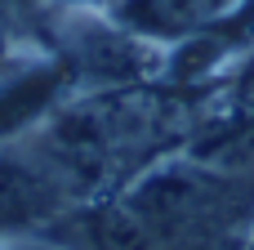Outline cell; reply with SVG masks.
Returning <instances> with one entry per match:
<instances>
[{"instance_id": "277c9868", "label": "cell", "mask_w": 254, "mask_h": 250, "mask_svg": "<svg viewBox=\"0 0 254 250\" xmlns=\"http://www.w3.org/2000/svg\"><path fill=\"white\" fill-rule=\"evenodd\" d=\"M67 215H71V201L40 170V161L22 143H4L0 148V242L49 233Z\"/></svg>"}, {"instance_id": "7a4b0ae2", "label": "cell", "mask_w": 254, "mask_h": 250, "mask_svg": "<svg viewBox=\"0 0 254 250\" xmlns=\"http://www.w3.org/2000/svg\"><path fill=\"white\" fill-rule=\"evenodd\" d=\"M49 45L67 58L80 81V94L125 89L156 81L165 67V49L125 31L107 9H63L49 4Z\"/></svg>"}, {"instance_id": "6da1fadb", "label": "cell", "mask_w": 254, "mask_h": 250, "mask_svg": "<svg viewBox=\"0 0 254 250\" xmlns=\"http://www.w3.org/2000/svg\"><path fill=\"white\" fill-rule=\"evenodd\" d=\"M116 197L152 250H246L254 228V174L205 166L188 152L161 157Z\"/></svg>"}, {"instance_id": "52a82bcc", "label": "cell", "mask_w": 254, "mask_h": 250, "mask_svg": "<svg viewBox=\"0 0 254 250\" xmlns=\"http://www.w3.org/2000/svg\"><path fill=\"white\" fill-rule=\"evenodd\" d=\"M237 0H116L107 13L156 49H174L201 31H210Z\"/></svg>"}, {"instance_id": "5b68a950", "label": "cell", "mask_w": 254, "mask_h": 250, "mask_svg": "<svg viewBox=\"0 0 254 250\" xmlns=\"http://www.w3.org/2000/svg\"><path fill=\"white\" fill-rule=\"evenodd\" d=\"M254 54V0H237L210 31L165 49V67L161 81L170 85H214L223 81L241 58Z\"/></svg>"}, {"instance_id": "9c48e42d", "label": "cell", "mask_w": 254, "mask_h": 250, "mask_svg": "<svg viewBox=\"0 0 254 250\" xmlns=\"http://www.w3.org/2000/svg\"><path fill=\"white\" fill-rule=\"evenodd\" d=\"M0 250H4V242H0Z\"/></svg>"}, {"instance_id": "ba28073f", "label": "cell", "mask_w": 254, "mask_h": 250, "mask_svg": "<svg viewBox=\"0 0 254 250\" xmlns=\"http://www.w3.org/2000/svg\"><path fill=\"white\" fill-rule=\"evenodd\" d=\"M49 4H63V9H112L116 0H49Z\"/></svg>"}, {"instance_id": "8992f818", "label": "cell", "mask_w": 254, "mask_h": 250, "mask_svg": "<svg viewBox=\"0 0 254 250\" xmlns=\"http://www.w3.org/2000/svg\"><path fill=\"white\" fill-rule=\"evenodd\" d=\"M188 157L219 166V170H237V174H254V89H219L210 94L205 112L196 116V125L188 130L183 148Z\"/></svg>"}, {"instance_id": "3957f363", "label": "cell", "mask_w": 254, "mask_h": 250, "mask_svg": "<svg viewBox=\"0 0 254 250\" xmlns=\"http://www.w3.org/2000/svg\"><path fill=\"white\" fill-rule=\"evenodd\" d=\"M76 94H80V81L54 45L31 49L9 67H0V148L31 139Z\"/></svg>"}]
</instances>
